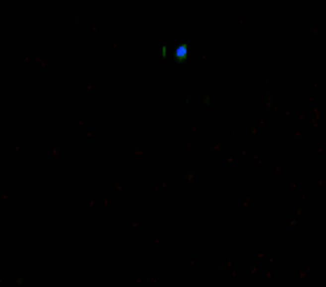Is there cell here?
Listing matches in <instances>:
<instances>
[{
	"label": "cell",
	"instance_id": "1",
	"mask_svg": "<svg viewBox=\"0 0 326 287\" xmlns=\"http://www.w3.org/2000/svg\"><path fill=\"white\" fill-rule=\"evenodd\" d=\"M175 59H177V61H184V59H187V45H180L175 49Z\"/></svg>",
	"mask_w": 326,
	"mask_h": 287
}]
</instances>
